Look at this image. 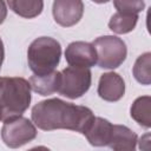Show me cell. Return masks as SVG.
Returning a JSON list of instances; mask_svg holds the SVG:
<instances>
[{
	"mask_svg": "<svg viewBox=\"0 0 151 151\" xmlns=\"http://www.w3.org/2000/svg\"><path fill=\"white\" fill-rule=\"evenodd\" d=\"M137 21H138V14L117 12L111 17L109 21V27L112 32L117 34H125L134 29Z\"/></svg>",
	"mask_w": 151,
	"mask_h": 151,
	"instance_id": "obj_15",
	"label": "cell"
},
{
	"mask_svg": "<svg viewBox=\"0 0 151 151\" xmlns=\"http://www.w3.org/2000/svg\"><path fill=\"white\" fill-rule=\"evenodd\" d=\"M60 72L55 70L46 74H33L29 78V86L40 96H50L58 92L60 86Z\"/></svg>",
	"mask_w": 151,
	"mask_h": 151,
	"instance_id": "obj_12",
	"label": "cell"
},
{
	"mask_svg": "<svg viewBox=\"0 0 151 151\" xmlns=\"http://www.w3.org/2000/svg\"><path fill=\"white\" fill-rule=\"evenodd\" d=\"M31 104L29 81L21 77H0V119L20 117Z\"/></svg>",
	"mask_w": 151,
	"mask_h": 151,
	"instance_id": "obj_2",
	"label": "cell"
},
{
	"mask_svg": "<svg viewBox=\"0 0 151 151\" xmlns=\"http://www.w3.org/2000/svg\"><path fill=\"white\" fill-rule=\"evenodd\" d=\"M125 93V83L116 72H107L100 76L98 94L106 101H118Z\"/></svg>",
	"mask_w": 151,
	"mask_h": 151,
	"instance_id": "obj_9",
	"label": "cell"
},
{
	"mask_svg": "<svg viewBox=\"0 0 151 151\" xmlns=\"http://www.w3.org/2000/svg\"><path fill=\"white\" fill-rule=\"evenodd\" d=\"M65 59L71 66L90 68L97 63V53L92 44L85 41H73L65 50Z\"/></svg>",
	"mask_w": 151,
	"mask_h": 151,
	"instance_id": "obj_8",
	"label": "cell"
},
{
	"mask_svg": "<svg viewBox=\"0 0 151 151\" xmlns=\"http://www.w3.org/2000/svg\"><path fill=\"white\" fill-rule=\"evenodd\" d=\"M92 45L97 53L96 64L101 68H117L126 59V45L120 38L116 35L99 37L92 42Z\"/></svg>",
	"mask_w": 151,
	"mask_h": 151,
	"instance_id": "obj_4",
	"label": "cell"
},
{
	"mask_svg": "<svg viewBox=\"0 0 151 151\" xmlns=\"http://www.w3.org/2000/svg\"><path fill=\"white\" fill-rule=\"evenodd\" d=\"M60 86H59V94L76 99L85 94L92 81L91 71L87 67H79V66H67L60 72Z\"/></svg>",
	"mask_w": 151,
	"mask_h": 151,
	"instance_id": "obj_5",
	"label": "cell"
},
{
	"mask_svg": "<svg viewBox=\"0 0 151 151\" xmlns=\"http://www.w3.org/2000/svg\"><path fill=\"white\" fill-rule=\"evenodd\" d=\"M35 137V125L28 118L20 116L4 122L1 129V139L8 147H20L32 142Z\"/></svg>",
	"mask_w": 151,
	"mask_h": 151,
	"instance_id": "obj_6",
	"label": "cell"
},
{
	"mask_svg": "<svg viewBox=\"0 0 151 151\" xmlns=\"http://www.w3.org/2000/svg\"><path fill=\"white\" fill-rule=\"evenodd\" d=\"M32 122L44 131L71 130L83 133L91 125L94 114L91 109L51 98L35 104L32 109Z\"/></svg>",
	"mask_w": 151,
	"mask_h": 151,
	"instance_id": "obj_1",
	"label": "cell"
},
{
	"mask_svg": "<svg viewBox=\"0 0 151 151\" xmlns=\"http://www.w3.org/2000/svg\"><path fill=\"white\" fill-rule=\"evenodd\" d=\"M7 17V7H6V4L4 0H0V25L5 21Z\"/></svg>",
	"mask_w": 151,
	"mask_h": 151,
	"instance_id": "obj_18",
	"label": "cell"
},
{
	"mask_svg": "<svg viewBox=\"0 0 151 151\" xmlns=\"http://www.w3.org/2000/svg\"><path fill=\"white\" fill-rule=\"evenodd\" d=\"M0 47H4V44H2V40H1V38H0Z\"/></svg>",
	"mask_w": 151,
	"mask_h": 151,
	"instance_id": "obj_21",
	"label": "cell"
},
{
	"mask_svg": "<svg viewBox=\"0 0 151 151\" xmlns=\"http://www.w3.org/2000/svg\"><path fill=\"white\" fill-rule=\"evenodd\" d=\"M61 46L51 37L34 39L27 50V61L34 74H46L55 70L60 61Z\"/></svg>",
	"mask_w": 151,
	"mask_h": 151,
	"instance_id": "obj_3",
	"label": "cell"
},
{
	"mask_svg": "<svg viewBox=\"0 0 151 151\" xmlns=\"http://www.w3.org/2000/svg\"><path fill=\"white\" fill-rule=\"evenodd\" d=\"M93 2H96V4H106V2H109L110 0H92Z\"/></svg>",
	"mask_w": 151,
	"mask_h": 151,
	"instance_id": "obj_20",
	"label": "cell"
},
{
	"mask_svg": "<svg viewBox=\"0 0 151 151\" xmlns=\"http://www.w3.org/2000/svg\"><path fill=\"white\" fill-rule=\"evenodd\" d=\"M0 120H1V119H0Z\"/></svg>",
	"mask_w": 151,
	"mask_h": 151,
	"instance_id": "obj_22",
	"label": "cell"
},
{
	"mask_svg": "<svg viewBox=\"0 0 151 151\" xmlns=\"http://www.w3.org/2000/svg\"><path fill=\"white\" fill-rule=\"evenodd\" d=\"M52 13L58 25L71 27L78 24L84 14L83 0H54Z\"/></svg>",
	"mask_w": 151,
	"mask_h": 151,
	"instance_id": "obj_7",
	"label": "cell"
},
{
	"mask_svg": "<svg viewBox=\"0 0 151 151\" xmlns=\"http://www.w3.org/2000/svg\"><path fill=\"white\" fill-rule=\"evenodd\" d=\"M137 134L125 125H112V132L107 146L118 151H132L137 145Z\"/></svg>",
	"mask_w": 151,
	"mask_h": 151,
	"instance_id": "obj_11",
	"label": "cell"
},
{
	"mask_svg": "<svg viewBox=\"0 0 151 151\" xmlns=\"http://www.w3.org/2000/svg\"><path fill=\"white\" fill-rule=\"evenodd\" d=\"M9 8L19 17L33 19L44 9V0H7Z\"/></svg>",
	"mask_w": 151,
	"mask_h": 151,
	"instance_id": "obj_13",
	"label": "cell"
},
{
	"mask_svg": "<svg viewBox=\"0 0 151 151\" xmlns=\"http://www.w3.org/2000/svg\"><path fill=\"white\" fill-rule=\"evenodd\" d=\"M150 65H151V53L150 52H146L137 58L134 66L132 68V72L138 83H140L143 85H150V83H151Z\"/></svg>",
	"mask_w": 151,
	"mask_h": 151,
	"instance_id": "obj_16",
	"label": "cell"
},
{
	"mask_svg": "<svg viewBox=\"0 0 151 151\" xmlns=\"http://www.w3.org/2000/svg\"><path fill=\"white\" fill-rule=\"evenodd\" d=\"M151 98L149 96H143L137 98L131 109L130 113L132 119H134L139 125L145 129L151 126Z\"/></svg>",
	"mask_w": 151,
	"mask_h": 151,
	"instance_id": "obj_14",
	"label": "cell"
},
{
	"mask_svg": "<svg viewBox=\"0 0 151 151\" xmlns=\"http://www.w3.org/2000/svg\"><path fill=\"white\" fill-rule=\"evenodd\" d=\"M4 57H5L4 47H0V68H1V65H2V61H4Z\"/></svg>",
	"mask_w": 151,
	"mask_h": 151,
	"instance_id": "obj_19",
	"label": "cell"
},
{
	"mask_svg": "<svg viewBox=\"0 0 151 151\" xmlns=\"http://www.w3.org/2000/svg\"><path fill=\"white\" fill-rule=\"evenodd\" d=\"M113 5L118 12L138 14L145 8L144 0H113Z\"/></svg>",
	"mask_w": 151,
	"mask_h": 151,
	"instance_id": "obj_17",
	"label": "cell"
},
{
	"mask_svg": "<svg viewBox=\"0 0 151 151\" xmlns=\"http://www.w3.org/2000/svg\"><path fill=\"white\" fill-rule=\"evenodd\" d=\"M112 125L107 119L94 117L91 125L84 132L88 143L93 146H107L112 132Z\"/></svg>",
	"mask_w": 151,
	"mask_h": 151,
	"instance_id": "obj_10",
	"label": "cell"
}]
</instances>
